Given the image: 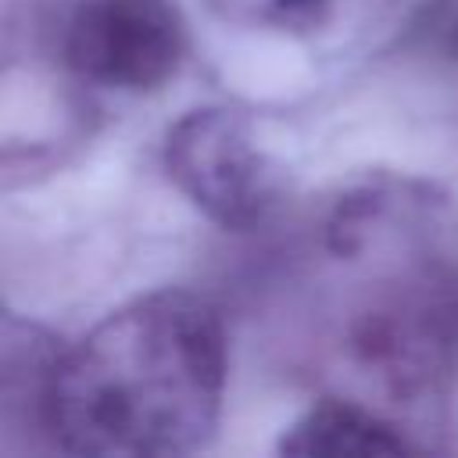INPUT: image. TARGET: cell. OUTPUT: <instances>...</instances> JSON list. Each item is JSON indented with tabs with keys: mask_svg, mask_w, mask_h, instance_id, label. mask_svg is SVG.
<instances>
[{
	"mask_svg": "<svg viewBox=\"0 0 458 458\" xmlns=\"http://www.w3.org/2000/svg\"><path fill=\"white\" fill-rule=\"evenodd\" d=\"M279 451L297 458H340V454H404L415 451V444L401 433V426H394L379 411L347 397H322L283 433Z\"/></svg>",
	"mask_w": 458,
	"mask_h": 458,
	"instance_id": "5",
	"label": "cell"
},
{
	"mask_svg": "<svg viewBox=\"0 0 458 458\" xmlns=\"http://www.w3.org/2000/svg\"><path fill=\"white\" fill-rule=\"evenodd\" d=\"M344 347L394 401L437 397L458 365V276L422 265L379 286L351 315Z\"/></svg>",
	"mask_w": 458,
	"mask_h": 458,
	"instance_id": "2",
	"label": "cell"
},
{
	"mask_svg": "<svg viewBox=\"0 0 458 458\" xmlns=\"http://www.w3.org/2000/svg\"><path fill=\"white\" fill-rule=\"evenodd\" d=\"M447 43H451V54L458 57V18H454V25H451V39H447Z\"/></svg>",
	"mask_w": 458,
	"mask_h": 458,
	"instance_id": "7",
	"label": "cell"
},
{
	"mask_svg": "<svg viewBox=\"0 0 458 458\" xmlns=\"http://www.w3.org/2000/svg\"><path fill=\"white\" fill-rule=\"evenodd\" d=\"M186 32L172 0H79L64 29L75 75L111 89H154L182 61Z\"/></svg>",
	"mask_w": 458,
	"mask_h": 458,
	"instance_id": "4",
	"label": "cell"
},
{
	"mask_svg": "<svg viewBox=\"0 0 458 458\" xmlns=\"http://www.w3.org/2000/svg\"><path fill=\"white\" fill-rule=\"evenodd\" d=\"M168 179L222 229L247 233L283 204V175L229 107H197L165 136Z\"/></svg>",
	"mask_w": 458,
	"mask_h": 458,
	"instance_id": "3",
	"label": "cell"
},
{
	"mask_svg": "<svg viewBox=\"0 0 458 458\" xmlns=\"http://www.w3.org/2000/svg\"><path fill=\"white\" fill-rule=\"evenodd\" d=\"M225 394L218 311L190 290H154L61 347L50 447L72 454H186L208 444Z\"/></svg>",
	"mask_w": 458,
	"mask_h": 458,
	"instance_id": "1",
	"label": "cell"
},
{
	"mask_svg": "<svg viewBox=\"0 0 458 458\" xmlns=\"http://www.w3.org/2000/svg\"><path fill=\"white\" fill-rule=\"evenodd\" d=\"M233 4V11H247L258 21L272 29H290V32H311L333 21L340 0H218Z\"/></svg>",
	"mask_w": 458,
	"mask_h": 458,
	"instance_id": "6",
	"label": "cell"
}]
</instances>
